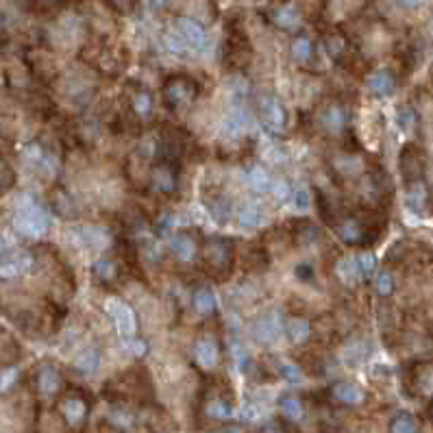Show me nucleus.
Returning <instances> with one entry per match:
<instances>
[{
  "mask_svg": "<svg viewBox=\"0 0 433 433\" xmlns=\"http://www.w3.org/2000/svg\"><path fill=\"white\" fill-rule=\"evenodd\" d=\"M279 374H281L288 381V384H294V386H298L300 381H303V370L296 364H290V362L279 366Z\"/></svg>",
  "mask_w": 433,
  "mask_h": 433,
  "instance_id": "4c0bfd02",
  "label": "nucleus"
},
{
  "mask_svg": "<svg viewBox=\"0 0 433 433\" xmlns=\"http://www.w3.org/2000/svg\"><path fill=\"white\" fill-rule=\"evenodd\" d=\"M279 331H281V324H279L276 316H264L252 324V338L260 344H272Z\"/></svg>",
  "mask_w": 433,
  "mask_h": 433,
  "instance_id": "4468645a",
  "label": "nucleus"
},
{
  "mask_svg": "<svg viewBox=\"0 0 433 433\" xmlns=\"http://www.w3.org/2000/svg\"><path fill=\"white\" fill-rule=\"evenodd\" d=\"M202 262L220 279V272L228 274L233 268V244L226 238L212 236L202 244Z\"/></svg>",
  "mask_w": 433,
  "mask_h": 433,
  "instance_id": "f257e3e1",
  "label": "nucleus"
},
{
  "mask_svg": "<svg viewBox=\"0 0 433 433\" xmlns=\"http://www.w3.org/2000/svg\"><path fill=\"white\" fill-rule=\"evenodd\" d=\"M42 3H55V0H42Z\"/></svg>",
  "mask_w": 433,
  "mask_h": 433,
  "instance_id": "603ef678",
  "label": "nucleus"
},
{
  "mask_svg": "<svg viewBox=\"0 0 433 433\" xmlns=\"http://www.w3.org/2000/svg\"><path fill=\"white\" fill-rule=\"evenodd\" d=\"M260 116L270 131H281L286 126V109L274 96L260 98Z\"/></svg>",
  "mask_w": 433,
  "mask_h": 433,
  "instance_id": "20e7f679",
  "label": "nucleus"
},
{
  "mask_svg": "<svg viewBox=\"0 0 433 433\" xmlns=\"http://www.w3.org/2000/svg\"><path fill=\"white\" fill-rule=\"evenodd\" d=\"M61 416L70 427H79L87 416V403L79 396H68L61 403Z\"/></svg>",
  "mask_w": 433,
  "mask_h": 433,
  "instance_id": "9b49d317",
  "label": "nucleus"
},
{
  "mask_svg": "<svg viewBox=\"0 0 433 433\" xmlns=\"http://www.w3.org/2000/svg\"><path fill=\"white\" fill-rule=\"evenodd\" d=\"M320 120H322V126L329 133H340L344 129V124H346V111L340 105L331 103V105L324 107Z\"/></svg>",
  "mask_w": 433,
  "mask_h": 433,
  "instance_id": "dca6fc26",
  "label": "nucleus"
},
{
  "mask_svg": "<svg viewBox=\"0 0 433 433\" xmlns=\"http://www.w3.org/2000/svg\"><path fill=\"white\" fill-rule=\"evenodd\" d=\"M292 202H294V207H296L298 212H307V209H310V192L305 190V188H298V190L294 192Z\"/></svg>",
  "mask_w": 433,
  "mask_h": 433,
  "instance_id": "a19ab883",
  "label": "nucleus"
},
{
  "mask_svg": "<svg viewBox=\"0 0 433 433\" xmlns=\"http://www.w3.org/2000/svg\"><path fill=\"white\" fill-rule=\"evenodd\" d=\"M414 124H416V116H414V111L410 107H405V109L398 111V126L405 133H412Z\"/></svg>",
  "mask_w": 433,
  "mask_h": 433,
  "instance_id": "ea45409f",
  "label": "nucleus"
},
{
  "mask_svg": "<svg viewBox=\"0 0 433 433\" xmlns=\"http://www.w3.org/2000/svg\"><path fill=\"white\" fill-rule=\"evenodd\" d=\"M94 274L100 279V281H105V283H109V281H114L116 279V274H118V266L111 262V260H98L96 264H94Z\"/></svg>",
  "mask_w": 433,
  "mask_h": 433,
  "instance_id": "72a5a7b5",
  "label": "nucleus"
},
{
  "mask_svg": "<svg viewBox=\"0 0 433 433\" xmlns=\"http://www.w3.org/2000/svg\"><path fill=\"white\" fill-rule=\"evenodd\" d=\"M18 379V370L16 368H9L5 370L3 374H0V392H5L13 386V381Z\"/></svg>",
  "mask_w": 433,
  "mask_h": 433,
  "instance_id": "37998d69",
  "label": "nucleus"
},
{
  "mask_svg": "<svg viewBox=\"0 0 433 433\" xmlns=\"http://www.w3.org/2000/svg\"><path fill=\"white\" fill-rule=\"evenodd\" d=\"M331 396H334L338 403L348 405V407L362 405L366 401V392L360 386L350 384V381H338V384L331 388Z\"/></svg>",
  "mask_w": 433,
  "mask_h": 433,
  "instance_id": "9d476101",
  "label": "nucleus"
},
{
  "mask_svg": "<svg viewBox=\"0 0 433 433\" xmlns=\"http://www.w3.org/2000/svg\"><path fill=\"white\" fill-rule=\"evenodd\" d=\"M248 185L255 192H268L272 188V179H270L268 170L264 166H252L248 170Z\"/></svg>",
  "mask_w": 433,
  "mask_h": 433,
  "instance_id": "c85d7f7f",
  "label": "nucleus"
},
{
  "mask_svg": "<svg viewBox=\"0 0 433 433\" xmlns=\"http://www.w3.org/2000/svg\"><path fill=\"white\" fill-rule=\"evenodd\" d=\"M420 148L416 146H405L401 155V172L405 176V181H418V176L422 174V155L418 152Z\"/></svg>",
  "mask_w": 433,
  "mask_h": 433,
  "instance_id": "1a4fd4ad",
  "label": "nucleus"
},
{
  "mask_svg": "<svg viewBox=\"0 0 433 433\" xmlns=\"http://www.w3.org/2000/svg\"><path fill=\"white\" fill-rule=\"evenodd\" d=\"M327 50H329V55L334 57V59H340L344 55V50H346V42L340 33H334V35H329L327 37Z\"/></svg>",
  "mask_w": 433,
  "mask_h": 433,
  "instance_id": "e433bc0d",
  "label": "nucleus"
},
{
  "mask_svg": "<svg viewBox=\"0 0 433 433\" xmlns=\"http://www.w3.org/2000/svg\"><path fill=\"white\" fill-rule=\"evenodd\" d=\"M192 303H194V310H196L200 316H212V314L216 312V298H214L212 290H207V288H198V290L194 292Z\"/></svg>",
  "mask_w": 433,
  "mask_h": 433,
  "instance_id": "5701e85b",
  "label": "nucleus"
},
{
  "mask_svg": "<svg viewBox=\"0 0 433 433\" xmlns=\"http://www.w3.org/2000/svg\"><path fill=\"white\" fill-rule=\"evenodd\" d=\"M390 433H418V422L414 414L410 412H398L390 420Z\"/></svg>",
  "mask_w": 433,
  "mask_h": 433,
  "instance_id": "c756f323",
  "label": "nucleus"
},
{
  "mask_svg": "<svg viewBox=\"0 0 433 433\" xmlns=\"http://www.w3.org/2000/svg\"><path fill=\"white\" fill-rule=\"evenodd\" d=\"M194 358H196V364L202 368V370H212L216 368L218 364V358H220V350H218V344L214 340H200L194 348Z\"/></svg>",
  "mask_w": 433,
  "mask_h": 433,
  "instance_id": "2eb2a0df",
  "label": "nucleus"
},
{
  "mask_svg": "<svg viewBox=\"0 0 433 433\" xmlns=\"http://www.w3.org/2000/svg\"><path fill=\"white\" fill-rule=\"evenodd\" d=\"M355 262H358V268H360V272H362V279L374 276V272H377V257H374V255L362 252V255H358V257H355Z\"/></svg>",
  "mask_w": 433,
  "mask_h": 433,
  "instance_id": "f704fd0d",
  "label": "nucleus"
},
{
  "mask_svg": "<svg viewBox=\"0 0 433 433\" xmlns=\"http://www.w3.org/2000/svg\"><path fill=\"white\" fill-rule=\"evenodd\" d=\"M396 5H398L401 9L414 11V9H418V7H422V5H425V0H396Z\"/></svg>",
  "mask_w": 433,
  "mask_h": 433,
  "instance_id": "49530a36",
  "label": "nucleus"
},
{
  "mask_svg": "<svg viewBox=\"0 0 433 433\" xmlns=\"http://www.w3.org/2000/svg\"><path fill=\"white\" fill-rule=\"evenodd\" d=\"M74 366H76V370L83 372V374H94L98 370V366H100V353H98V348L90 346V348L81 350V355L74 362Z\"/></svg>",
  "mask_w": 433,
  "mask_h": 433,
  "instance_id": "4be33fe9",
  "label": "nucleus"
},
{
  "mask_svg": "<svg viewBox=\"0 0 433 433\" xmlns=\"http://www.w3.org/2000/svg\"><path fill=\"white\" fill-rule=\"evenodd\" d=\"M166 44H168V48L172 50V53H176V55H181L183 53V37L179 35V37H176V35H168L166 37Z\"/></svg>",
  "mask_w": 433,
  "mask_h": 433,
  "instance_id": "c03bdc74",
  "label": "nucleus"
},
{
  "mask_svg": "<svg viewBox=\"0 0 433 433\" xmlns=\"http://www.w3.org/2000/svg\"><path fill=\"white\" fill-rule=\"evenodd\" d=\"M338 276L340 281L348 288H353L355 283L362 281V272L358 268V262H355V257H346V260H340L338 264Z\"/></svg>",
  "mask_w": 433,
  "mask_h": 433,
  "instance_id": "aec40b11",
  "label": "nucleus"
},
{
  "mask_svg": "<svg viewBox=\"0 0 433 433\" xmlns=\"http://www.w3.org/2000/svg\"><path fill=\"white\" fill-rule=\"evenodd\" d=\"M222 433H244V431H242L240 427H226V429H224Z\"/></svg>",
  "mask_w": 433,
  "mask_h": 433,
  "instance_id": "3c124183",
  "label": "nucleus"
},
{
  "mask_svg": "<svg viewBox=\"0 0 433 433\" xmlns=\"http://www.w3.org/2000/svg\"><path fill=\"white\" fill-rule=\"evenodd\" d=\"M264 433H286L283 429H279V427H266Z\"/></svg>",
  "mask_w": 433,
  "mask_h": 433,
  "instance_id": "8fccbe9b",
  "label": "nucleus"
},
{
  "mask_svg": "<svg viewBox=\"0 0 433 433\" xmlns=\"http://www.w3.org/2000/svg\"><path fill=\"white\" fill-rule=\"evenodd\" d=\"M272 196L276 198V200H286V198H290V194H292V188H290V183L288 181H276V183H272Z\"/></svg>",
  "mask_w": 433,
  "mask_h": 433,
  "instance_id": "79ce46f5",
  "label": "nucleus"
},
{
  "mask_svg": "<svg viewBox=\"0 0 433 433\" xmlns=\"http://www.w3.org/2000/svg\"><path fill=\"white\" fill-rule=\"evenodd\" d=\"M290 53H292V59L298 61V63H307L314 55V46H312V39L307 35H298L294 42H292V48H290Z\"/></svg>",
  "mask_w": 433,
  "mask_h": 433,
  "instance_id": "bb28decb",
  "label": "nucleus"
},
{
  "mask_svg": "<svg viewBox=\"0 0 433 433\" xmlns=\"http://www.w3.org/2000/svg\"><path fill=\"white\" fill-rule=\"evenodd\" d=\"M150 5L155 7V9H168L170 0H150Z\"/></svg>",
  "mask_w": 433,
  "mask_h": 433,
  "instance_id": "09e8293b",
  "label": "nucleus"
},
{
  "mask_svg": "<svg viewBox=\"0 0 433 433\" xmlns=\"http://www.w3.org/2000/svg\"><path fill=\"white\" fill-rule=\"evenodd\" d=\"M427 202V188L422 181H410L407 183V207L414 212H422Z\"/></svg>",
  "mask_w": 433,
  "mask_h": 433,
  "instance_id": "393cba45",
  "label": "nucleus"
},
{
  "mask_svg": "<svg viewBox=\"0 0 433 433\" xmlns=\"http://www.w3.org/2000/svg\"><path fill=\"white\" fill-rule=\"evenodd\" d=\"M242 416H244L246 420H260L262 412H260V407H257V405L248 403V405H244V410H242Z\"/></svg>",
  "mask_w": 433,
  "mask_h": 433,
  "instance_id": "a18cd8bd",
  "label": "nucleus"
},
{
  "mask_svg": "<svg viewBox=\"0 0 433 433\" xmlns=\"http://www.w3.org/2000/svg\"><path fill=\"white\" fill-rule=\"evenodd\" d=\"M81 240L94 250H105L109 246L107 231H103V228H98V226H83L81 228Z\"/></svg>",
  "mask_w": 433,
  "mask_h": 433,
  "instance_id": "412c9836",
  "label": "nucleus"
},
{
  "mask_svg": "<svg viewBox=\"0 0 433 433\" xmlns=\"http://www.w3.org/2000/svg\"><path fill=\"white\" fill-rule=\"evenodd\" d=\"M366 233H368V228H366V224L360 218H344L338 224V236L346 244H362Z\"/></svg>",
  "mask_w": 433,
  "mask_h": 433,
  "instance_id": "ddd939ff",
  "label": "nucleus"
},
{
  "mask_svg": "<svg viewBox=\"0 0 433 433\" xmlns=\"http://www.w3.org/2000/svg\"><path fill=\"white\" fill-rule=\"evenodd\" d=\"M374 292L379 296H390L394 292V276L388 270L374 272Z\"/></svg>",
  "mask_w": 433,
  "mask_h": 433,
  "instance_id": "473e14b6",
  "label": "nucleus"
},
{
  "mask_svg": "<svg viewBox=\"0 0 433 433\" xmlns=\"http://www.w3.org/2000/svg\"><path fill=\"white\" fill-rule=\"evenodd\" d=\"M238 222L244 228H248V231H255V228L264 224V212L257 205H252V202H246V205L238 209Z\"/></svg>",
  "mask_w": 433,
  "mask_h": 433,
  "instance_id": "a211bd4d",
  "label": "nucleus"
},
{
  "mask_svg": "<svg viewBox=\"0 0 433 433\" xmlns=\"http://www.w3.org/2000/svg\"><path fill=\"white\" fill-rule=\"evenodd\" d=\"M286 334H288L292 344H303V342H307V338L312 334V324L305 318H290L286 322Z\"/></svg>",
  "mask_w": 433,
  "mask_h": 433,
  "instance_id": "6ab92c4d",
  "label": "nucleus"
},
{
  "mask_svg": "<svg viewBox=\"0 0 433 433\" xmlns=\"http://www.w3.org/2000/svg\"><path fill=\"white\" fill-rule=\"evenodd\" d=\"M272 22L276 24L279 29H286V31H294L296 27H300V16L296 9L292 7H281L272 13Z\"/></svg>",
  "mask_w": 433,
  "mask_h": 433,
  "instance_id": "b1692460",
  "label": "nucleus"
},
{
  "mask_svg": "<svg viewBox=\"0 0 433 433\" xmlns=\"http://www.w3.org/2000/svg\"><path fill=\"white\" fill-rule=\"evenodd\" d=\"M107 312L116 324V329L120 331V336L124 338H131L135 336V331H138V318L133 314V310L129 307V305H124L122 300H109L107 303Z\"/></svg>",
  "mask_w": 433,
  "mask_h": 433,
  "instance_id": "7ed1b4c3",
  "label": "nucleus"
},
{
  "mask_svg": "<svg viewBox=\"0 0 433 433\" xmlns=\"http://www.w3.org/2000/svg\"><path fill=\"white\" fill-rule=\"evenodd\" d=\"M133 111L138 116H148L152 111V98L148 94H138L133 98Z\"/></svg>",
  "mask_w": 433,
  "mask_h": 433,
  "instance_id": "58836bf2",
  "label": "nucleus"
},
{
  "mask_svg": "<svg viewBox=\"0 0 433 433\" xmlns=\"http://www.w3.org/2000/svg\"><path fill=\"white\" fill-rule=\"evenodd\" d=\"M31 266V257L27 255H22V257H16V260H9V262H3L0 264V279H16L20 272H24Z\"/></svg>",
  "mask_w": 433,
  "mask_h": 433,
  "instance_id": "7c9ffc66",
  "label": "nucleus"
},
{
  "mask_svg": "<svg viewBox=\"0 0 433 433\" xmlns=\"http://www.w3.org/2000/svg\"><path fill=\"white\" fill-rule=\"evenodd\" d=\"M166 103L170 107H185L194 98V87L188 79H170L164 87Z\"/></svg>",
  "mask_w": 433,
  "mask_h": 433,
  "instance_id": "39448f33",
  "label": "nucleus"
},
{
  "mask_svg": "<svg viewBox=\"0 0 433 433\" xmlns=\"http://www.w3.org/2000/svg\"><path fill=\"white\" fill-rule=\"evenodd\" d=\"M207 207H209L212 216L216 218V222H226L228 214H231V205H228L224 198H214V200H209Z\"/></svg>",
  "mask_w": 433,
  "mask_h": 433,
  "instance_id": "c9c22d12",
  "label": "nucleus"
},
{
  "mask_svg": "<svg viewBox=\"0 0 433 433\" xmlns=\"http://www.w3.org/2000/svg\"><path fill=\"white\" fill-rule=\"evenodd\" d=\"M129 348H131V350H133L135 355H142V353L146 350V346H144V344H142L140 340H131V342H129Z\"/></svg>",
  "mask_w": 433,
  "mask_h": 433,
  "instance_id": "de8ad7c7",
  "label": "nucleus"
},
{
  "mask_svg": "<svg viewBox=\"0 0 433 433\" xmlns=\"http://www.w3.org/2000/svg\"><path fill=\"white\" fill-rule=\"evenodd\" d=\"M244 126H246V118L242 111H231L224 120H222V131L226 138H231V140H238L244 131Z\"/></svg>",
  "mask_w": 433,
  "mask_h": 433,
  "instance_id": "cd10ccee",
  "label": "nucleus"
},
{
  "mask_svg": "<svg viewBox=\"0 0 433 433\" xmlns=\"http://www.w3.org/2000/svg\"><path fill=\"white\" fill-rule=\"evenodd\" d=\"M368 92L372 96H379V98H386V96H392L394 90H396V79L390 70H377L368 76Z\"/></svg>",
  "mask_w": 433,
  "mask_h": 433,
  "instance_id": "6e6552de",
  "label": "nucleus"
},
{
  "mask_svg": "<svg viewBox=\"0 0 433 433\" xmlns=\"http://www.w3.org/2000/svg\"><path fill=\"white\" fill-rule=\"evenodd\" d=\"M176 31H179V35L183 37L185 44H190L196 50L207 46V33H205V29H202V24L196 22L194 18L181 16L179 20H176Z\"/></svg>",
  "mask_w": 433,
  "mask_h": 433,
  "instance_id": "423d86ee",
  "label": "nucleus"
},
{
  "mask_svg": "<svg viewBox=\"0 0 433 433\" xmlns=\"http://www.w3.org/2000/svg\"><path fill=\"white\" fill-rule=\"evenodd\" d=\"M279 412H281V414H283L288 420H292V422L303 420V414H305L303 403H300L296 396H292V394L281 396V401H279Z\"/></svg>",
  "mask_w": 433,
  "mask_h": 433,
  "instance_id": "a878e982",
  "label": "nucleus"
},
{
  "mask_svg": "<svg viewBox=\"0 0 433 433\" xmlns=\"http://www.w3.org/2000/svg\"><path fill=\"white\" fill-rule=\"evenodd\" d=\"M13 226L27 238H42L48 233V216L37 202H22L13 218Z\"/></svg>",
  "mask_w": 433,
  "mask_h": 433,
  "instance_id": "f03ea898",
  "label": "nucleus"
},
{
  "mask_svg": "<svg viewBox=\"0 0 433 433\" xmlns=\"http://www.w3.org/2000/svg\"><path fill=\"white\" fill-rule=\"evenodd\" d=\"M168 248L176 260L185 264H190L198 255V242L188 233H174L168 242Z\"/></svg>",
  "mask_w": 433,
  "mask_h": 433,
  "instance_id": "0eeeda50",
  "label": "nucleus"
},
{
  "mask_svg": "<svg viewBox=\"0 0 433 433\" xmlns=\"http://www.w3.org/2000/svg\"><path fill=\"white\" fill-rule=\"evenodd\" d=\"M431 418H433V403H431Z\"/></svg>",
  "mask_w": 433,
  "mask_h": 433,
  "instance_id": "864d4df0",
  "label": "nucleus"
},
{
  "mask_svg": "<svg viewBox=\"0 0 433 433\" xmlns=\"http://www.w3.org/2000/svg\"><path fill=\"white\" fill-rule=\"evenodd\" d=\"M37 388H39V392L46 394V396L57 394L59 388H61V377H59V372H57L53 366H44V368L39 370V374H37Z\"/></svg>",
  "mask_w": 433,
  "mask_h": 433,
  "instance_id": "f3484780",
  "label": "nucleus"
},
{
  "mask_svg": "<svg viewBox=\"0 0 433 433\" xmlns=\"http://www.w3.org/2000/svg\"><path fill=\"white\" fill-rule=\"evenodd\" d=\"M150 183L157 192L161 194H170L176 190V172L168 166V164H159L152 168L150 172Z\"/></svg>",
  "mask_w": 433,
  "mask_h": 433,
  "instance_id": "f8f14e48",
  "label": "nucleus"
},
{
  "mask_svg": "<svg viewBox=\"0 0 433 433\" xmlns=\"http://www.w3.org/2000/svg\"><path fill=\"white\" fill-rule=\"evenodd\" d=\"M205 414H207L209 418H214V420H226V418H231L233 412H231V405H228L226 401H222V398H214V401L207 403Z\"/></svg>",
  "mask_w": 433,
  "mask_h": 433,
  "instance_id": "2f4dec72",
  "label": "nucleus"
}]
</instances>
